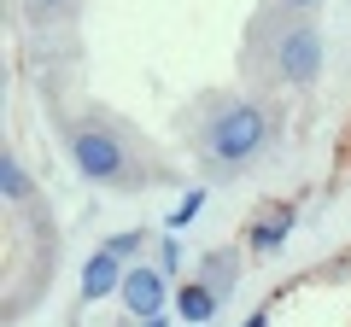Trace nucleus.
Returning a JSON list of instances; mask_svg holds the SVG:
<instances>
[{"mask_svg": "<svg viewBox=\"0 0 351 327\" xmlns=\"http://www.w3.org/2000/svg\"><path fill=\"white\" fill-rule=\"evenodd\" d=\"M199 280L217 292V298H228V292H234V280H240V252H223V246H217V252H205V257H199Z\"/></svg>", "mask_w": 351, "mask_h": 327, "instance_id": "nucleus-7", "label": "nucleus"}, {"mask_svg": "<svg viewBox=\"0 0 351 327\" xmlns=\"http://www.w3.org/2000/svg\"><path fill=\"white\" fill-rule=\"evenodd\" d=\"M141 239H147V234H141V228H129V234H106V252H112L117 263H135V252H141Z\"/></svg>", "mask_w": 351, "mask_h": 327, "instance_id": "nucleus-11", "label": "nucleus"}, {"mask_svg": "<svg viewBox=\"0 0 351 327\" xmlns=\"http://www.w3.org/2000/svg\"><path fill=\"white\" fill-rule=\"evenodd\" d=\"M182 263H188V246H182V239H158V269H164V275H176V269H182Z\"/></svg>", "mask_w": 351, "mask_h": 327, "instance_id": "nucleus-12", "label": "nucleus"}, {"mask_svg": "<svg viewBox=\"0 0 351 327\" xmlns=\"http://www.w3.org/2000/svg\"><path fill=\"white\" fill-rule=\"evenodd\" d=\"M29 6V18H36V24H53V18H64L76 6V0H24Z\"/></svg>", "mask_w": 351, "mask_h": 327, "instance_id": "nucleus-13", "label": "nucleus"}, {"mask_svg": "<svg viewBox=\"0 0 351 327\" xmlns=\"http://www.w3.org/2000/svg\"><path fill=\"white\" fill-rule=\"evenodd\" d=\"M205 211V187H193V193H182V205L170 211V234H182V228L193 222V216Z\"/></svg>", "mask_w": 351, "mask_h": 327, "instance_id": "nucleus-10", "label": "nucleus"}, {"mask_svg": "<svg viewBox=\"0 0 351 327\" xmlns=\"http://www.w3.org/2000/svg\"><path fill=\"white\" fill-rule=\"evenodd\" d=\"M293 222H299V211H293V205H276V211H263L258 222L246 228V252H252V257H276L281 246H287Z\"/></svg>", "mask_w": 351, "mask_h": 327, "instance_id": "nucleus-5", "label": "nucleus"}, {"mask_svg": "<svg viewBox=\"0 0 351 327\" xmlns=\"http://www.w3.org/2000/svg\"><path fill=\"white\" fill-rule=\"evenodd\" d=\"M287 6H293V12H311V6H316V0H287Z\"/></svg>", "mask_w": 351, "mask_h": 327, "instance_id": "nucleus-16", "label": "nucleus"}, {"mask_svg": "<svg viewBox=\"0 0 351 327\" xmlns=\"http://www.w3.org/2000/svg\"><path fill=\"white\" fill-rule=\"evenodd\" d=\"M269 135H276V123H269V112L258 100H228L205 123V158L217 170H240V164H252L269 146Z\"/></svg>", "mask_w": 351, "mask_h": 327, "instance_id": "nucleus-1", "label": "nucleus"}, {"mask_svg": "<svg viewBox=\"0 0 351 327\" xmlns=\"http://www.w3.org/2000/svg\"><path fill=\"white\" fill-rule=\"evenodd\" d=\"M246 327H269V310H252V315H246Z\"/></svg>", "mask_w": 351, "mask_h": 327, "instance_id": "nucleus-14", "label": "nucleus"}, {"mask_svg": "<svg viewBox=\"0 0 351 327\" xmlns=\"http://www.w3.org/2000/svg\"><path fill=\"white\" fill-rule=\"evenodd\" d=\"M276 76L287 88H311L322 76V29L316 24H293L276 36Z\"/></svg>", "mask_w": 351, "mask_h": 327, "instance_id": "nucleus-3", "label": "nucleus"}, {"mask_svg": "<svg viewBox=\"0 0 351 327\" xmlns=\"http://www.w3.org/2000/svg\"><path fill=\"white\" fill-rule=\"evenodd\" d=\"M71 164H76V176L94 181V187H135L141 181L135 152L117 135H106V129H76L71 135Z\"/></svg>", "mask_w": 351, "mask_h": 327, "instance_id": "nucleus-2", "label": "nucleus"}, {"mask_svg": "<svg viewBox=\"0 0 351 327\" xmlns=\"http://www.w3.org/2000/svg\"><path fill=\"white\" fill-rule=\"evenodd\" d=\"M135 327H170V315H147V322H135Z\"/></svg>", "mask_w": 351, "mask_h": 327, "instance_id": "nucleus-15", "label": "nucleus"}, {"mask_svg": "<svg viewBox=\"0 0 351 327\" xmlns=\"http://www.w3.org/2000/svg\"><path fill=\"white\" fill-rule=\"evenodd\" d=\"M123 310H129V322H147V315H164L170 310V275H164L158 263H129V275H123Z\"/></svg>", "mask_w": 351, "mask_h": 327, "instance_id": "nucleus-4", "label": "nucleus"}, {"mask_svg": "<svg viewBox=\"0 0 351 327\" xmlns=\"http://www.w3.org/2000/svg\"><path fill=\"white\" fill-rule=\"evenodd\" d=\"M123 275H129V263H117L100 246V252L82 263V304H100V298H112V292H123Z\"/></svg>", "mask_w": 351, "mask_h": 327, "instance_id": "nucleus-6", "label": "nucleus"}, {"mask_svg": "<svg viewBox=\"0 0 351 327\" xmlns=\"http://www.w3.org/2000/svg\"><path fill=\"white\" fill-rule=\"evenodd\" d=\"M0 187H6V205H29L36 199V181H29V170L18 164V152L0 158Z\"/></svg>", "mask_w": 351, "mask_h": 327, "instance_id": "nucleus-9", "label": "nucleus"}, {"mask_svg": "<svg viewBox=\"0 0 351 327\" xmlns=\"http://www.w3.org/2000/svg\"><path fill=\"white\" fill-rule=\"evenodd\" d=\"M217 292L205 287V280H188V287H176V315H182V322H193V327H205L217 315Z\"/></svg>", "mask_w": 351, "mask_h": 327, "instance_id": "nucleus-8", "label": "nucleus"}]
</instances>
